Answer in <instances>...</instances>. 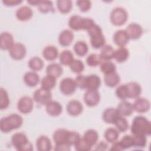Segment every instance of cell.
<instances>
[{"instance_id":"8d00e7d4","label":"cell","mask_w":151,"mask_h":151,"mask_svg":"<svg viewBox=\"0 0 151 151\" xmlns=\"http://www.w3.org/2000/svg\"><path fill=\"white\" fill-rule=\"evenodd\" d=\"M57 6L60 12L67 14L71 10L73 2L71 0H58L57 1Z\"/></svg>"},{"instance_id":"f6af8a7d","label":"cell","mask_w":151,"mask_h":151,"mask_svg":"<svg viewBox=\"0 0 151 151\" xmlns=\"http://www.w3.org/2000/svg\"><path fill=\"white\" fill-rule=\"evenodd\" d=\"M71 70L77 74L81 73L84 69V65L82 61L78 59H74L69 65Z\"/></svg>"},{"instance_id":"bcb514c9","label":"cell","mask_w":151,"mask_h":151,"mask_svg":"<svg viewBox=\"0 0 151 151\" xmlns=\"http://www.w3.org/2000/svg\"><path fill=\"white\" fill-rule=\"evenodd\" d=\"M133 147L136 148H144L146 146L147 143L146 136L142 135H133Z\"/></svg>"},{"instance_id":"d590c367","label":"cell","mask_w":151,"mask_h":151,"mask_svg":"<svg viewBox=\"0 0 151 151\" xmlns=\"http://www.w3.org/2000/svg\"><path fill=\"white\" fill-rule=\"evenodd\" d=\"M44 65L43 60L38 57L35 56L30 58L28 61V67L34 71L41 70Z\"/></svg>"},{"instance_id":"7402d4cb","label":"cell","mask_w":151,"mask_h":151,"mask_svg":"<svg viewBox=\"0 0 151 151\" xmlns=\"http://www.w3.org/2000/svg\"><path fill=\"white\" fill-rule=\"evenodd\" d=\"M74 40L73 32L68 29L62 31L58 36V42L63 47L70 45Z\"/></svg>"},{"instance_id":"4316f807","label":"cell","mask_w":151,"mask_h":151,"mask_svg":"<svg viewBox=\"0 0 151 151\" xmlns=\"http://www.w3.org/2000/svg\"><path fill=\"white\" fill-rule=\"evenodd\" d=\"M42 54L45 60L54 61L58 57V50L54 45H48L44 48Z\"/></svg>"},{"instance_id":"836d02e7","label":"cell","mask_w":151,"mask_h":151,"mask_svg":"<svg viewBox=\"0 0 151 151\" xmlns=\"http://www.w3.org/2000/svg\"><path fill=\"white\" fill-rule=\"evenodd\" d=\"M74 51L76 54L80 57L84 56L88 51L87 43L83 41H78L74 45Z\"/></svg>"},{"instance_id":"5b68a950","label":"cell","mask_w":151,"mask_h":151,"mask_svg":"<svg viewBox=\"0 0 151 151\" xmlns=\"http://www.w3.org/2000/svg\"><path fill=\"white\" fill-rule=\"evenodd\" d=\"M11 143L19 151H32L33 146L25 134L22 132L14 133L11 137Z\"/></svg>"},{"instance_id":"603a6c76","label":"cell","mask_w":151,"mask_h":151,"mask_svg":"<svg viewBox=\"0 0 151 151\" xmlns=\"http://www.w3.org/2000/svg\"><path fill=\"white\" fill-rule=\"evenodd\" d=\"M117 109L122 116H129L134 111L133 104L126 100H122L117 106Z\"/></svg>"},{"instance_id":"f35d334b","label":"cell","mask_w":151,"mask_h":151,"mask_svg":"<svg viewBox=\"0 0 151 151\" xmlns=\"http://www.w3.org/2000/svg\"><path fill=\"white\" fill-rule=\"evenodd\" d=\"M37 8L41 12L44 14L50 12H54V11L53 3L51 1L40 0L38 4L37 5Z\"/></svg>"},{"instance_id":"74e56055","label":"cell","mask_w":151,"mask_h":151,"mask_svg":"<svg viewBox=\"0 0 151 151\" xmlns=\"http://www.w3.org/2000/svg\"><path fill=\"white\" fill-rule=\"evenodd\" d=\"M74 55L73 52L68 50H63L60 54L59 60L60 62L63 65H70L74 60Z\"/></svg>"},{"instance_id":"816d5d0a","label":"cell","mask_w":151,"mask_h":151,"mask_svg":"<svg viewBox=\"0 0 151 151\" xmlns=\"http://www.w3.org/2000/svg\"><path fill=\"white\" fill-rule=\"evenodd\" d=\"M86 76L83 74H78L76 78L74 79L77 87L81 89L85 88V81H86Z\"/></svg>"},{"instance_id":"d6986e66","label":"cell","mask_w":151,"mask_h":151,"mask_svg":"<svg viewBox=\"0 0 151 151\" xmlns=\"http://www.w3.org/2000/svg\"><path fill=\"white\" fill-rule=\"evenodd\" d=\"M12 35L8 32H3L0 35V48L4 50H9L14 44Z\"/></svg>"},{"instance_id":"b9f144b4","label":"cell","mask_w":151,"mask_h":151,"mask_svg":"<svg viewBox=\"0 0 151 151\" xmlns=\"http://www.w3.org/2000/svg\"><path fill=\"white\" fill-rule=\"evenodd\" d=\"M100 70L104 75L115 72L116 70V66L114 63L110 61H104L100 64Z\"/></svg>"},{"instance_id":"681fc988","label":"cell","mask_w":151,"mask_h":151,"mask_svg":"<svg viewBox=\"0 0 151 151\" xmlns=\"http://www.w3.org/2000/svg\"><path fill=\"white\" fill-rule=\"evenodd\" d=\"M76 4L81 12H87L91 6V2L89 0H78Z\"/></svg>"},{"instance_id":"7dc6e473","label":"cell","mask_w":151,"mask_h":151,"mask_svg":"<svg viewBox=\"0 0 151 151\" xmlns=\"http://www.w3.org/2000/svg\"><path fill=\"white\" fill-rule=\"evenodd\" d=\"M116 96L122 100H126L128 98L127 89L126 84L120 85L117 87L115 91Z\"/></svg>"},{"instance_id":"cb8c5ba5","label":"cell","mask_w":151,"mask_h":151,"mask_svg":"<svg viewBox=\"0 0 151 151\" xmlns=\"http://www.w3.org/2000/svg\"><path fill=\"white\" fill-rule=\"evenodd\" d=\"M36 146L39 151H50L52 149L51 140L48 136L41 135L37 139Z\"/></svg>"},{"instance_id":"f1b7e54d","label":"cell","mask_w":151,"mask_h":151,"mask_svg":"<svg viewBox=\"0 0 151 151\" xmlns=\"http://www.w3.org/2000/svg\"><path fill=\"white\" fill-rule=\"evenodd\" d=\"M129 57V50L124 47H120L117 50H115L113 58H114L117 62L121 63L126 61Z\"/></svg>"},{"instance_id":"d4e9b609","label":"cell","mask_w":151,"mask_h":151,"mask_svg":"<svg viewBox=\"0 0 151 151\" xmlns=\"http://www.w3.org/2000/svg\"><path fill=\"white\" fill-rule=\"evenodd\" d=\"M128 98L136 99L139 97L142 93V87L140 85L135 81L129 82L126 84Z\"/></svg>"},{"instance_id":"8fae6325","label":"cell","mask_w":151,"mask_h":151,"mask_svg":"<svg viewBox=\"0 0 151 151\" xmlns=\"http://www.w3.org/2000/svg\"><path fill=\"white\" fill-rule=\"evenodd\" d=\"M83 99L87 106L94 107L99 104L100 100V95L98 90H87L84 94Z\"/></svg>"},{"instance_id":"83f0119b","label":"cell","mask_w":151,"mask_h":151,"mask_svg":"<svg viewBox=\"0 0 151 151\" xmlns=\"http://www.w3.org/2000/svg\"><path fill=\"white\" fill-rule=\"evenodd\" d=\"M63 69L61 65L57 63H52L48 65L46 68V73L47 75L51 76L54 77L58 78L61 76Z\"/></svg>"},{"instance_id":"ffe728a7","label":"cell","mask_w":151,"mask_h":151,"mask_svg":"<svg viewBox=\"0 0 151 151\" xmlns=\"http://www.w3.org/2000/svg\"><path fill=\"white\" fill-rule=\"evenodd\" d=\"M33 15L32 9L27 5L21 6L18 8L15 12L17 18L21 21H25L29 20Z\"/></svg>"},{"instance_id":"3957f363","label":"cell","mask_w":151,"mask_h":151,"mask_svg":"<svg viewBox=\"0 0 151 151\" xmlns=\"http://www.w3.org/2000/svg\"><path fill=\"white\" fill-rule=\"evenodd\" d=\"M87 31L90 36L91 45L94 48H101L105 45V37L103 34L101 28L99 25L94 23Z\"/></svg>"},{"instance_id":"9c48e42d","label":"cell","mask_w":151,"mask_h":151,"mask_svg":"<svg viewBox=\"0 0 151 151\" xmlns=\"http://www.w3.org/2000/svg\"><path fill=\"white\" fill-rule=\"evenodd\" d=\"M8 51L11 57L15 60L23 59L27 54L25 46L21 42H15Z\"/></svg>"},{"instance_id":"ac0fdd59","label":"cell","mask_w":151,"mask_h":151,"mask_svg":"<svg viewBox=\"0 0 151 151\" xmlns=\"http://www.w3.org/2000/svg\"><path fill=\"white\" fill-rule=\"evenodd\" d=\"M45 106L47 113L51 116H58L62 113L63 106L58 101L51 100Z\"/></svg>"},{"instance_id":"7bdbcfd3","label":"cell","mask_w":151,"mask_h":151,"mask_svg":"<svg viewBox=\"0 0 151 151\" xmlns=\"http://www.w3.org/2000/svg\"><path fill=\"white\" fill-rule=\"evenodd\" d=\"M114 124H115L116 129L118 130V131L120 132H124L127 130L129 128L128 121L126 118L122 116H120L116 119Z\"/></svg>"},{"instance_id":"f907efd6","label":"cell","mask_w":151,"mask_h":151,"mask_svg":"<svg viewBox=\"0 0 151 151\" xmlns=\"http://www.w3.org/2000/svg\"><path fill=\"white\" fill-rule=\"evenodd\" d=\"M81 138L80 134L75 131H70L68 143L71 146L75 145Z\"/></svg>"},{"instance_id":"8992f818","label":"cell","mask_w":151,"mask_h":151,"mask_svg":"<svg viewBox=\"0 0 151 151\" xmlns=\"http://www.w3.org/2000/svg\"><path fill=\"white\" fill-rule=\"evenodd\" d=\"M128 18V14L126 10L122 7L114 8L110 15V21L115 26H121L126 23Z\"/></svg>"},{"instance_id":"11a10c76","label":"cell","mask_w":151,"mask_h":151,"mask_svg":"<svg viewBox=\"0 0 151 151\" xmlns=\"http://www.w3.org/2000/svg\"><path fill=\"white\" fill-rule=\"evenodd\" d=\"M55 150H70V146L67 145H55Z\"/></svg>"},{"instance_id":"f5cc1de1","label":"cell","mask_w":151,"mask_h":151,"mask_svg":"<svg viewBox=\"0 0 151 151\" xmlns=\"http://www.w3.org/2000/svg\"><path fill=\"white\" fill-rule=\"evenodd\" d=\"M22 2L21 0H2V2L6 6H15Z\"/></svg>"},{"instance_id":"277c9868","label":"cell","mask_w":151,"mask_h":151,"mask_svg":"<svg viewBox=\"0 0 151 151\" xmlns=\"http://www.w3.org/2000/svg\"><path fill=\"white\" fill-rule=\"evenodd\" d=\"M94 23L93 19L82 17L78 15L71 16L68 22L69 27L74 31L87 30Z\"/></svg>"},{"instance_id":"9a60e30c","label":"cell","mask_w":151,"mask_h":151,"mask_svg":"<svg viewBox=\"0 0 151 151\" xmlns=\"http://www.w3.org/2000/svg\"><path fill=\"white\" fill-rule=\"evenodd\" d=\"M133 107L134 111L138 113H145L147 111L150 107V101L144 97H137L134 100Z\"/></svg>"},{"instance_id":"6f0895ef","label":"cell","mask_w":151,"mask_h":151,"mask_svg":"<svg viewBox=\"0 0 151 151\" xmlns=\"http://www.w3.org/2000/svg\"><path fill=\"white\" fill-rule=\"evenodd\" d=\"M40 0H28L27 1V2L28 4H29L30 5H34V6H35L38 4L39 2H40Z\"/></svg>"},{"instance_id":"d6a6232c","label":"cell","mask_w":151,"mask_h":151,"mask_svg":"<svg viewBox=\"0 0 151 151\" xmlns=\"http://www.w3.org/2000/svg\"><path fill=\"white\" fill-rule=\"evenodd\" d=\"M104 136L107 142L112 143L117 140L119 136V132L117 129L110 127L106 130Z\"/></svg>"},{"instance_id":"e575fe53","label":"cell","mask_w":151,"mask_h":151,"mask_svg":"<svg viewBox=\"0 0 151 151\" xmlns=\"http://www.w3.org/2000/svg\"><path fill=\"white\" fill-rule=\"evenodd\" d=\"M55 79V77L47 74L41 81V87L47 90H51L56 84Z\"/></svg>"},{"instance_id":"4fadbf2b","label":"cell","mask_w":151,"mask_h":151,"mask_svg":"<svg viewBox=\"0 0 151 151\" xmlns=\"http://www.w3.org/2000/svg\"><path fill=\"white\" fill-rule=\"evenodd\" d=\"M129 39H139L143 34V28L140 25L136 22L129 24L125 29Z\"/></svg>"},{"instance_id":"ee69618b","label":"cell","mask_w":151,"mask_h":151,"mask_svg":"<svg viewBox=\"0 0 151 151\" xmlns=\"http://www.w3.org/2000/svg\"><path fill=\"white\" fill-rule=\"evenodd\" d=\"M119 143L120 145L122 150L133 147V135L127 134L124 136L120 139V140L119 141Z\"/></svg>"},{"instance_id":"c3c4849f","label":"cell","mask_w":151,"mask_h":151,"mask_svg":"<svg viewBox=\"0 0 151 151\" xmlns=\"http://www.w3.org/2000/svg\"><path fill=\"white\" fill-rule=\"evenodd\" d=\"M76 150L78 151H88L91 149L92 146L89 145L83 137H81L74 145Z\"/></svg>"},{"instance_id":"30bf717a","label":"cell","mask_w":151,"mask_h":151,"mask_svg":"<svg viewBox=\"0 0 151 151\" xmlns=\"http://www.w3.org/2000/svg\"><path fill=\"white\" fill-rule=\"evenodd\" d=\"M34 107L33 100L29 96H24L21 97L17 103L18 110L23 114L30 113Z\"/></svg>"},{"instance_id":"44dd1931","label":"cell","mask_w":151,"mask_h":151,"mask_svg":"<svg viewBox=\"0 0 151 151\" xmlns=\"http://www.w3.org/2000/svg\"><path fill=\"white\" fill-rule=\"evenodd\" d=\"M129 40L126 31L123 29L117 30L113 35V41L119 47H124L129 42Z\"/></svg>"},{"instance_id":"1f68e13d","label":"cell","mask_w":151,"mask_h":151,"mask_svg":"<svg viewBox=\"0 0 151 151\" xmlns=\"http://www.w3.org/2000/svg\"><path fill=\"white\" fill-rule=\"evenodd\" d=\"M114 51L111 45H104L101 49L100 55L103 61H110L114 57Z\"/></svg>"},{"instance_id":"2e32d148","label":"cell","mask_w":151,"mask_h":151,"mask_svg":"<svg viewBox=\"0 0 151 151\" xmlns=\"http://www.w3.org/2000/svg\"><path fill=\"white\" fill-rule=\"evenodd\" d=\"M101 84L100 78L96 74L86 76L85 81V88L90 90H97Z\"/></svg>"},{"instance_id":"4dcf8cb0","label":"cell","mask_w":151,"mask_h":151,"mask_svg":"<svg viewBox=\"0 0 151 151\" xmlns=\"http://www.w3.org/2000/svg\"><path fill=\"white\" fill-rule=\"evenodd\" d=\"M104 80L106 85L110 87L116 86L120 81V77L118 73L116 71L106 74L104 77Z\"/></svg>"},{"instance_id":"9f6ffc18","label":"cell","mask_w":151,"mask_h":151,"mask_svg":"<svg viewBox=\"0 0 151 151\" xmlns=\"http://www.w3.org/2000/svg\"><path fill=\"white\" fill-rule=\"evenodd\" d=\"M112 145L110 149V150H115V151H120V150H122L120 145L119 143V141H116L113 143H112Z\"/></svg>"},{"instance_id":"db71d44e","label":"cell","mask_w":151,"mask_h":151,"mask_svg":"<svg viewBox=\"0 0 151 151\" xmlns=\"http://www.w3.org/2000/svg\"><path fill=\"white\" fill-rule=\"evenodd\" d=\"M107 147H108L107 144L106 142H103V141H101L100 142H99L96 145L95 150H98V151H99V150H107Z\"/></svg>"},{"instance_id":"7a4b0ae2","label":"cell","mask_w":151,"mask_h":151,"mask_svg":"<svg viewBox=\"0 0 151 151\" xmlns=\"http://www.w3.org/2000/svg\"><path fill=\"white\" fill-rule=\"evenodd\" d=\"M23 123L22 116L17 113L2 117L0 120V129L4 133H8L19 128Z\"/></svg>"},{"instance_id":"f546056e","label":"cell","mask_w":151,"mask_h":151,"mask_svg":"<svg viewBox=\"0 0 151 151\" xmlns=\"http://www.w3.org/2000/svg\"><path fill=\"white\" fill-rule=\"evenodd\" d=\"M83 138L91 146L95 145L99 139V133L94 129H88L86 130L83 136Z\"/></svg>"},{"instance_id":"5bb4252c","label":"cell","mask_w":151,"mask_h":151,"mask_svg":"<svg viewBox=\"0 0 151 151\" xmlns=\"http://www.w3.org/2000/svg\"><path fill=\"white\" fill-rule=\"evenodd\" d=\"M120 116L117 108L109 107L106 109L102 113V119L107 123L114 124L116 119Z\"/></svg>"},{"instance_id":"60d3db41","label":"cell","mask_w":151,"mask_h":151,"mask_svg":"<svg viewBox=\"0 0 151 151\" xmlns=\"http://www.w3.org/2000/svg\"><path fill=\"white\" fill-rule=\"evenodd\" d=\"M10 100L8 92L3 88H0V109H6L9 105Z\"/></svg>"},{"instance_id":"484cf974","label":"cell","mask_w":151,"mask_h":151,"mask_svg":"<svg viewBox=\"0 0 151 151\" xmlns=\"http://www.w3.org/2000/svg\"><path fill=\"white\" fill-rule=\"evenodd\" d=\"M23 80L27 86L33 87L38 84L40 81V77L35 71H31L25 73L23 77Z\"/></svg>"},{"instance_id":"7c38bea8","label":"cell","mask_w":151,"mask_h":151,"mask_svg":"<svg viewBox=\"0 0 151 151\" xmlns=\"http://www.w3.org/2000/svg\"><path fill=\"white\" fill-rule=\"evenodd\" d=\"M70 130L65 129H58L53 133L52 138L55 145H67ZM70 146V145H69Z\"/></svg>"},{"instance_id":"6da1fadb","label":"cell","mask_w":151,"mask_h":151,"mask_svg":"<svg viewBox=\"0 0 151 151\" xmlns=\"http://www.w3.org/2000/svg\"><path fill=\"white\" fill-rule=\"evenodd\" d=\"M130 130L133 135L149 136L151 134L150 122L143 116H137L133 119Z\"/></svg>"},{"instance_id":"ba28073f","label":"cell","mask_w":151,"mask_h":151,"mask_svg":"<svg viewBox=\"0 0 151 151\" xmlns=\"http://www.w3.org/2000/svg\"><path fill=\"white\" fill-rule=\"evenodd\" d=\"M52 99V93L51 90H47L42 88L36 90L33 94V100L41 104L45 105Z\"/></svg>"},{"instance_id":"ab89813d","label":"cell","mask_w":151,"mask_h":151,"mask_svg":"<svg viewBox=\"0 0 151 151\" xmlns=\"http://www.w3.org/2000/svg\"><path fill=\"white\" fill-rule=\"evenodd\" d=\"M103 61H104L101 57L100 55L96 53L90 54L87 56L86 58V63L87 65L91 67L100 65Z\"/></svg>"},{"instance_id":"52a82bcc","label":"cell","mask_w":151,"mask_h":151,"mask_svg":"<svg viewBox=\"0 0 151 151\" xmlns=\"http://www.w3.org/2000/svg\"><path fill=\"white\" fill-rule=\"evenodd\" d=\"M59 87L63 94L69 96L75 92L77 85L74 79L71 77H65L60 81Z\"/></svg>"},{"instance_id":"e0dca14e","label":"cell","mask_w":151,"mask_h":151,"mask_svg":"<svg viewBox=\"0 0 151 151\" xmlns=\"http://www.w3.org/2000/svg\"><path fill=\"white\" fill-rule=\"evenodd\" d=\"M83 110V106L80 101L77 100H71L67 105V113L72 116L80 114Z\"/></svg>"}]
</instances>
